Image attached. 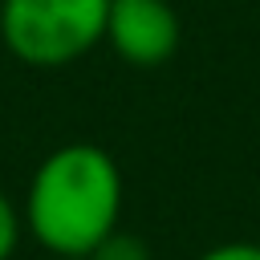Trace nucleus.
<instances>
[{
	"instance_id": "obj_4",
	"label": "nucleus",
	"mask_w": 260,
	"mask_h": 260,
	"mask_svg": "<svg viewBox=\"0 0 260 260\" xmlns=\"http://www.w3.org/2000/svg\"><path fill=\"white\" fill-rule=\"evenodd\" d=\"M89 260H154L150 256V248H146V240L142 236H134V232H114V236H106V244L89 256Z\"/></svg>"
},
{
	"instance_id": "obj_5",
	"label": "nucleus",
	"mask_w": 260,
	"mask_h": 260,
	"mask_svg": "<svg viewBox=\"0 0 260 260\" xmlns=\"http://www.w3.org/2000/svg\"><path fill=\"white\" fill-rule=\"evenodd\" d=\"M20 236H24V215H20V207L8 199V191L0 187V260H12V256H16Z\"/></svg>"
},
{
	"instance_id": "obj_2",
	"label": "nucleus",
	"mask_w": 260,
	"mask_h": 260,
	"mask_svg": "<svg viewBox=\"0 0 260 260\" xmlns=\"http://www.w3.org/2000/svg\"><path fill=\"white\" fill-rule=\"evenodd\" d=\"M110 0H0V41L28 69H65L106 41Z\"/></svg>"
},
{
	"instance_id": "obj_7",
	"label": "nucleus",
	"mask_w": 260,
	"mask_h": 260,
	"mask_svg": "<svg viewBox=\"0 0 260 260\" xmlns=\"http://www.w3.org/2000/svg\"><path fill=\"white\" fill-rule=\"evenodd\" d=\"M73 260H89V256H73Z\"/></svg>"
},
{
	"instance_id": "obj_6",
	"label": "nucleus",
	"mask_w": 260,
	"mask_h": 260,
	"mask_svg": "<svg viewBox=\"0 0 260 260\" xmlns=\"http://www.w3.org/2000/svg\"><path fill=\"white\" fill-rule=\"evenodd\" d=\"M195 260H260V244H252V240H228V244H215V248L199 252Z\"/></svg>"
},
{
	"instance_id": "obj_1",
	"label": "nucleus",
	"mask_w": 260,
	"mask_h": 260,
	"mask_svg": "<svg viewBox=\"0 0 260 260\" xmlns=\"http://www.w3.org/2000/svg\"><path fill=\"white\" fill-rule=\"evenodd\" d=\"M126 183L118 158L98 142H65L49 150L24 191V232L57 260L93 256L122 228Z\"/></svg>"
},
{
	"instance_id": "obj_3",
	"label": "nucleus",
	"mask_w": 260,
	"mask_h": 260,
	"mask_svg": "<svg viewBox=\"0 0 260 260\" xmlns=\"http://www.w3.org/2000/svg\"><path fill=\"white\" fill-rule=\"evenodd\" d=\"M183 37L171 0H110L106 45L130 69H158L175 57Z\"/></svg>"
}]
</instances>
